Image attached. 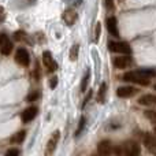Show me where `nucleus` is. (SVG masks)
<instances>
[{
  "instance_id": "obj_17",
  "label": "nucleus",
  "mask_w": 156,
  "mask_h": 156,
  "mask_svg": "<svg viewBox=\"0 0 156 156\" xmlns=\"http://www.w3.org/2000/svg\"><path fill=\"white\" fill-rule=\"evenodd\" d=\"M105 93H107V83H101L100 85V89H99V94H97V101L100 104H103L105 100Z\"/></svg>"
},
{
  "instance_id": "obj_5",
  "label": "nucleus",
  "mask_w": 156,
  "mask_h": 156,
  "mask_svg": "<svg viewBox=\"0 0 156 156\" xmlns=\"http://www.w3.org/2000/svg\"><path fill=\"white\" fill-rule=\"evenodd\" d=\"M12 52V43L8 38L7 34L0 33V54L2 55H10Z\"/></svg>"
},
{
  "instance_id": "obj_13",
  "label": "nucleus",
  "mask_w": 156,
  "mask_h": 156,
  "mask_svg": "<svg viewBox=\"0 0 156 156\" xmlns=\"http://www.w3.org/2000/svg\"><path fill=\"white\" fill-rule=\"evenodd\" d=\"M43 62H44V65H45V67L48 69V71H51V73L58 69V63L54 60L52 54L49 51H44L43 52Z\"/></svg>"
},
{
  "instance_id": "obj_16",
  "label": "nucleus",
  "mask_w": 156,
  "mask_h": 156,
  "mask_svg": "<svg viewBox=\"0 0 156 156\" xmlns=\"http://www.w3.org/2000/svg\"><path fill=\"white\" fill-rule=\"evenodd\" d=\"M25 137H26V132L25 130H21V132H16L15 134L11 136L10 143L11 144H21L25 141Z\"/></svg>"
},
{
  "instance_id": "obj_18",
  "label": "nucleus",
  "mask_w": 156,
  "mask_h": 156,
  "mask_svg": "<svg viewBox=\"0 0 156 156\" xmlns=\"http://www.w3.org/2000/svg\"><path fill=\"white\" fill-rule=\"evenodd\" d=\"M89 78H90V70H86L85 77L82 78V82H81V92H85L88 89V83H89Z\"/></svg>"
},
{
  "instance_id": "obj_12",
  "label": "nucleus",
  "mask_w": 156,
  "mask_h": 156,
  "mask_svg": "<svg viewBox=\"0 0 156 156\" xmlns=\"http://www.w3.org/2000/svg\"><path fill=\"white\" fill-rule=\"evenodd\" d=\"M137 92L138 90L134 86H121V88H118V90H116V94H118V97H121V99H130V97H133Z\"/></svg>"
},
{
  "instance_id": "obj_7",
  "label": "nucleus",
  "mask_w": 156,
  "mask_h": 156,
  "mask_svg": "<svg viewBox=\"0 0 156 156\" xmlns=\"http://www.w3.org/2000/svg\"><path fill=\"white\" fill-rule=\"evenodd\" d=\"M143 141H144V145H145V148L148 149L149 154L156 155V136L145 133L143 137Z\"/></svg>"
},
{
  "instance_id": "obj_2",
  "label": "nucleus",
  "mask_w": 156,
  "mask_h": 156,
  "mask_svg": "<svg viewBox=\"0 0 156 156\" xmlns=\"http://www.w3.org/2000/svg\"><path fill=\"white\" fill-rule=\"evenodd\" d=\"M122 80L127 81V82L138 83V85H143V86L149 85V82H151L148 78H144L143 76H140L137 70H136V71H127V73H125L123 76H122Z\"/></svg>"
},
{
  "instance_id": "obj_14",
  "label": "nucleus",
  "mask_w": 156,
  "mask_h": 156,
  "mask_svg": "<svg viewBox=\"0 0 156 156\" xmlns=\"http://www.w3.org/2000/svg\"><path fill=\"white\" fill-rule=\"evenodd\" d=\"M77 16L78 15L74 8H67V10H65V12H63V21L66 22L67 26H73L77 21Z\"/></svg>"
},
{
  "instance_id": "obj_22",
  "label": "nucleus",
  "mask_w": 156,
  "mask_h": 156,
  "mask_svg": "<svg viewBox=\"0 0 156 156\" xmlns=\"http://www.w3.org/2000/svg\"><path fill=\"white\" fill-rule=\"evenodd\" d=\"M25 32H22V30H18V32H15L14 33V38H15L16 41H22V40H25Z\"/></svg>"
},
{
  "instance_id": "obj_29",
  "label": "nucleus",
  "mask_w": 156,
  "mask_h": 156,
  "mask_svg": "<svg viewBox=\"0 0 156 156\" xmlns=\"http://www.w3.org/2000/svg\"><path fill=\"white\" fill-rule=\"evenodd\" d=\"M155 123H156V122H155ZM155 133H156V125H155Z\"/></svg>"
},
{
  "instance_id": "obj_11",
  "label": "nucleus",
  "mask_w": 156,
  "mask_h": 156,
  "mask_svg": "<svg viewBox=\"0 0 156 156\" xmlns=\"http://www.w3.org/2000/svg\"><path fill=\"white\" fill-rule=\"evenodd\" d=\"M37 114H38V108L34 107V105H32V107H27L26 110L22 112L21 119L23 123H29V122H32L33 119L37 116Z\"/></svg>"
},
{
  "instance_id": "obj_21",
  "label": "nucleus",
  "mask_w": 156,
  "mask_h": 156,
  "mask_svg": "<svg viewBox=\"0 0 156 156\" xmlns=\"http://www.w3.org/2000/svg\"><path fill=\"white\" fill-rule=\"evenodd\" d=\"M85 123H86V119L82 116V118H81V121H80V125H78V129H77V132H76L77 137L81 134V130H83V127H85Z\"/></svg>"
},
{
  "instance_id": "obj_10",
  "label": "nucleus",
  "mask_w": 156,
  "mask_h": 156,
  "mask_svg": "<svg viewBox=\"0 0 156 156\" xmlns=\"http://www.w3.org/2000/svg\"><path fill=\"white\" fill-rule=\"evenodd\" d=\"M105 23H107V30L110 32L111 36H114V37L118 38L119 37V29H118V19L115 18L114 15L108 16L107 21H105Z\"/></svg>"
},
{
  "instance_id": "obj_8",
  "label": "nucleus",
  "mask_w": 156,
  "mask_h": 156,
  "mask_svg": "<svg viewBox=\"0 0 156 156\" xmlns=\"http://www.w3.org/2000/svg\"><path fill=\"white\" fill-rule=\"evenodd\" d=\"M133 63V59L130 58V55H123V56H118L114 59V66L119 70H123V69L130 67Z\"/></svg>"
},
{
  "instance_id": "obj_1",
  "label": "nucleus",
  "mask_w": 156,
  "mask_h": 156,
  "mask_svg": "<svg viewBox=\"0 0 156 156\" xmlns=\"http://www.w3.org/2000/svg\"><path fill=\"white\" fill-rule=\"evenodd\" d=\"M140 152H141L140 144H138L137 141L129 140V141L122 143L121 145H118V147H114L112 154L119 155V156H137Z\"/></svg>"
},
{
  "instance_id": "obj_9",
  "label": "nucleus",
  "mask_w": 156,
  "mask_h": 156,
  "mask_svg": "<svg viewBox=\"0 0 156 156\" xmlns=\"http://www.w3.org/2000/svg\"><path fill=\"white\" fill-rule=\"evenodd\" d=\"M112 152H114V145L110 140H104L99 143V145H97V154L99 155L107 156V155H111Z\"/></svg>"
},
{
  "instance_id": "obj_28",
  "label": "nucleus",
  "mask_w": 156,
  "mask_h": 156,
  "mask_svg": "<svg viewBox=\"0 0 156 156\" xmlns=\"http://www.w3.org/2000/svg\"><path fill=\"white\" fill-rule=\"evenodd\" d=\"M4 18H5V12H4V10L0 7V22L4 21Z\"/></svg>"
},
{
  "instance_id": "obj_27",
  "label": "nucleus",
  "mask_w": 156,
  "mask_h": 156,
  "mask_svg": "<svg viewBox=\"0 0 156 156\" xmlns=\"http://www.w3.org/2000/svg\"><path fill=\"white\" fill-rule=\"evenodd\" d=\"M5 154L7 155H19V149H8Z\"/></svg>"
},
{
  "instance_id": "obj_25",
  "label": "nucleus",
  "mask_w": 156,
  "mask_h": 156,
  "mask_svg": "<svg viewBox=\"0 0 156 156\" xmlns=\"http://www.w3.org/2000/svg\"><path fill=\"white\" fill-rule=\"evenodd\" d=\"M100 29H101V25L97 23V25H96V32H94V34H96V37H94V41H99V37H100Z\"/></svg>"
},
{
  "instance_id": "obj_24",
  "label": "nucleus",
  "mask_w": 156,
  "mask_h": 156,
  "mask_svg": "<svg viewBox=\"0 0 156 156\" xmlns=\"http://www.w3.org/2000/svg\"><path fill=\"white\" fill-rule=\"evenodd\" d=\"M105 3V7H107L108 11H112L114 8H115V3H114V0H104Z\"/></svg>"
},
{
  "instance_id": "obj_20",
  "label": "nucleus",
  "mask_w": 156,
  "mask_h": 156,
  "mask_svg": "<svg viewBox=\"0 0 156 156\" xmlns=\"http://www.w3.org/2000/svg\"><path fill=\"white\" fill-rule=\"evenodd\" d=\"M38 97H40V93H38L37 90H34V92H32L30 94H27L25 100H26V101H29V103H32V101H36Z\"/></svg>"
},
{
  "instance_id": "obj_15",
  "label": "nucleus",
  "mask_w": 156,
  "mask_h": 156,
  "mask_svg": "<svg viewBox=\"0 0 156 156\" xmlns=\"http://www.w3.org/2000/svg\"><path fill=\"white\" fill-rule=\"evenodd\" d=\"M138 104L141 105H155L156 104V94H144L138 99Z\"/></svg>"
},
{
  "instance_id": "obj_19",
  "label": "nucleus",
  "mask_w": 156,
  "mask_h": 156,
  "mask_svg": "<svg viewBox=\"0 0 156 156\" xmlns=\"http://www.w3.org/2000/svg\"><path fill=\"white\" fill-rule=\"evenodd\" d=\"M78 52H80V45H78V44H74L70 49V55H69V56H70V60L76 62L78 59Z\"/></svg>"
},
{
  "instance_id": "obj_23",
  "label": "nucleus",
  "mask_w": 156,
  "mask_h": 156,
  "mask_svg": "<svg viewBox=\"0 0 156 156\" xmlns=\"http://www.w3.org/2000/svg\"><path fill=\"white\" fill-rule=\"evenodd\" d=\"M145 116L151 121L156 122V111H145Z\"/></svg>"
},
{
  "instance_id": "obj_26",
  "label": "nucleus",
  "mask_w": 156,
  "mask_h": 156,
  "mask_svg": "<svg viewBox=\"0 0 156 156\" xmlns=\"http://www.w3.org/2000/svg\"><path fill=\"white\" fill-rule=\"evenodd\" d=\"M56 85H58V77H52L51 78V83H49V88H56Z\"/></svg>"
},
{
  "instance_id": "obj_30",
  "label": "nucleus",
  "mask_w": 156,
  "mask_h": 156,
  "mask_svg": "<svg viewBox=\"0 0 156 156\" xmlns=\"http://www.w3.org/2000/svg\"><path fill=\"white\" fill-rule=\"evenodd\" d=\"M154 88H155V90H156V85H155V86H154Z\"/></svg>"
},
{
  "instance_id": "obj_6",
  "label": "nucleus",
  "mask_w": 156,
  "mask_h": 156,
  "mask_svg": "<svg viewBox=\"0 0 156 156\" xmlns=\"http://www.w3.org/2000/svg\"><path fill=\"white\" fill-rule=\"evenodd\" d=\"M59 140H60V132H59V130H55V132L52 133V136L49 137L48 143H47L45 155L54 154V151L56 149V145H58V143H59Z\"/></svg>"
},
{
  "instance_id": "obj_4",
  "label": "nucleus",
  "mask_w": 156,
  "mask_h": 156,
  "mask_svg": "<svg viewBox=\"0 0 156 156\" xmlns=\"http://www.w3.org/2000/svg\"><path fill=\"white\" fill-rule=\"evenodd\" d=\"M15 62L18 63L19 66H23V67H27L30 63V56H29V52L26 51L25 48H18L15 52Z\"/></svg>"
},
{
  "instance_id": "obj_3",
  "label": "nucleus",
  "mask_w": 156,
  "mask_h": 156,
  "mask_svg": "<svg viewBox=\"0 0 156 156\" xmlns=\"http://www.w3.org/2000/svg\"><path fill=\"white\" fill-rule=\"evenodd\" d=\"M108 49L111 52H116V54H123V55L132 54L130 45L127 43H125V41H110L108 43Z\"/></svg>"
}]
</instances>
